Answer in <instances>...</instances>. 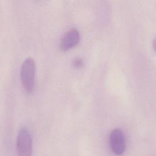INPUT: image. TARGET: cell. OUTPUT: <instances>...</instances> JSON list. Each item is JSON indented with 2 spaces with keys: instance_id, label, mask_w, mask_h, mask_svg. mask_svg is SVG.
<instances>
[{
  "instance_id": "cell-3",
  "label": "cell",
  "mask_w": 156,
  "mask_h": 156,
  "mask_svg": "<svg viewBox=\"0 0 156 156\" xmlns=\"http://www.w3.org/2000/svg\"><path fill=\"white\" fill-rule=\"evenodd\" d=\"M110 145L112 151L116 155H122L126 149L124 134L120 129H114L110 134Z\"/></svg>"
},
{
  "instance_id": "cell-1",
  "label": "cell",
  "mask_w": 156,
  "mask_h": 156,
  "mask_svg": "<svg viewBox=\"0 0 156 156\" xmlns=\"http://www.w3.org/2000/svg\"><path fill=\"white\" fill-rule=\"evenodd\" d=\"M36 65L34 60L29 57L23 63L21 69V79L23 88L27 93H32L35 87Z\"/></svg>"
},
{
  "instance_id": "cell-5",
  "label": "cell",
  "mask_w": 156,
  "mask_h": 156,
  "mask_svg": "<svg viewBox=\"0 0 156 156\" xmlns=\"http://www.w3.org/2000/svg\"><path fill=\"white\" fill-rule=\"evenodd\" d=\"M82 63H83L82 60L79 58H76L73 61V64H74V66H76V67H78V68L80 67L82 65Z\"/></svg>"
},
{
  "instance_id": "cell-4",
  "label": "cell",
  "mask_w": 156,
  "mask_h": 156,
  "mask_svg": "<svg viewBox=\"0 0 156 156\" xmlns=\"http://www.w3.org/2000/svg\"><path fill=\"white\" fill-rule=\"evenodd\" d=\"M80 38V33L77 29H69L61 38L60 48L62 51H66L75 47L79 44Z\"/></svg>"
},
{
  "instance_id": "cell-2",
  "label": "cell",
  "mask_w": 156,
  "mask_h": 156,
  "mask_svg": "<svg viewBox=\"0 0 156 156\" xmlns=\"http://www.w3.org/2000/svg\"><path fill=\"white\" fill-rule=\"evenodd\" d=\"M16 151L18 155L30 156L32 152V139L28 130L21 128L17 135Z\"/></svg>"
}]
</instances>
